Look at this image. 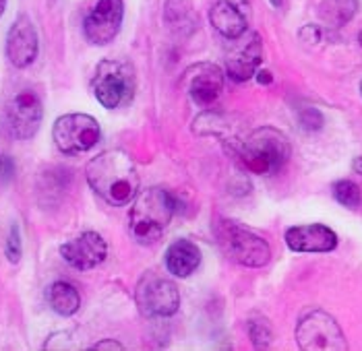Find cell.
Returning <instances> with one entry per match:
<instances>
[{"instance_id": "6da1fadb", "label": "cell", "mask_w": 362, "mask_h": 351, "mask_svg": "<svg viewBox=\"0 0 362 351\" xmlns=\"http://www.w3.org/2000/svg\"><path fill=\"white\" fill-rule=\"evenodd\" d=\"M85 178L89 189L112 207H124L133 203L141 186L139 172L127 151L110 149L95 155L85 165Z\"/></svg>"}, {"instance_id": "7a4b0ae2", "label": "cell", "mask_w": 362, "mask_h": 351, "mask_svg": "<svg viewBox=\"0 0 362 351\" xmlns=\"http://www.w3.org/2000/svg\"><path fill=\"white\" fill-rule=\"evenodd\" d=\"M176 213V198L166 189H147L137 192L129 213V230L135 242H158Z\"/></svg>"}, {"instance_id": "3957f363", "label": "cell", "mask_w": 362, "mask_h": 351, "mask_svg": "<svg viewBox=\"0 0 362 351\" xmlns=\"http://www.w3.org/2000/svg\"><path fill=\"white\" fill-rule=\"evenodd\" d=\"M290 155H292V147L288 136L272 126L252 131L247 136V141H243L238 151L243 165L257 176L278 174L288 163Z\"/></svg>"}, {"instance_id": "277c9868", "label": "cell", "mask_w": 362, "mask_h": 351, "mask_svg": "<svg viewBox=\"0 0 362 351\" xmlns=\"http://www.w3.org/2000/svg\"><path fill=\"white\" fill-rule=\"evenodd\" d=\"M214 232L226 258H230L232 263L249 269H261L272 261V246L267 240L238 225L236 221L220 219Z\"/></svg>"}, {"instance_id": "5b68a950", "label": "cell", "mask_w": 362, "mask_h": 351, "mask_svg": "<svg viewBox=\"0 0 362 351\" xmlns=\"http://www.w3.org/2000/svg\"><path fill=\"white\" fill-rule=\"evenodd\" d=\"M135 89H137V77L131 62L106 58L95 66L91 91L104 108L116 109L124 104H131Z\"/></svg>"}, {"instance_id": "8992f818", "label": "cell", "mask_w": 362, "mask_h": 351, "mask_svg": "<svg viewBox=\"0 0 362 351\" xmlns=\"http://www.w3.org/2000/svg\"><path fill=\"white\" fill-rule=\"evenodd\" d=\"M296 343L303 351H346L348 341L334 316L321 308H308L296 324Z\"/></svg>"}, {"instance_id": "52a82bcc", "label": "cell", "mask_w": 362, "mask_h": 351, "mask_svg": "<svg viewBox=\"0 0 362 351\" xmlns=\"http://www.w3.org/2000/svg\"><path fill=\"white\" fill-rule=\"evenodd\" d=\"M135 302L145 319H168L180 308V292L172 279L149 270L135 287Z\"/></svg>"}, {"instance_id": "ba28073f", "label": "cell", "mask_w": 362, "mask_h": 351, "mask_svg": "<svg viewBox=\"0 0 362 351\" xmlns=\"http://www.w3.org/2000/svg\"><path fill=\"white\" fill-rule=\"evenodd\" d=\"M52 138L60 153L81 155L100 143L102 129L98 120L89 114H64L52 126Z\"/></svg>"}, {"instance_id": "9c48e42d", "label": "cell", "mask_w": 362, "mask_h": 351, "mask_svg": "<svg viewBox=\"0 0 362 351\" xmlns=\"http://www.w3.org/2000/svg\"><path fill=\"white\" fill-rule=\"evenodd\" d=\"M44 120V104L35 91L23 89L4 106V126L17 141H29L37 135Z\"/></svg>"}, {"instance_id": "30bf717a", "label": "cell", "mask_w": 362, "mask_h": 351, "mask_svg": "<svg viewBox=\"0 0 362 351\" xmlns=\"http://www.w3.org/2000/svg\"><path fill=\"white\" fill-rule=\"evenodd\" d=\"M124 19L122 0H98L83 21L85 40L93 46H108L118 35Z\"/></svg>"}, {"instance_id": "8fae6325", "label": "cell", "mask_w": 362, "mask_h": 351, "mask_svg": "<svg viewBox=\"0 0 362 351\" xmlns=\"http://www.w3.org/2000/svg\"><path fill=\"white\" fill-rule=\"evenodd\" d=\"M187 91L199 108H211L223 91V71L218 64L199 62L185 73Z\"/></svg>"}, {"instance_id": "7c38bea8", "label": "cell", "mask_w": 362, "mask_h": 351, "mask_svg": "<svg viewBox=\"0 0 362 351\" xmlns=\"http://www.w3.org/2000/svg\"><path fill=\"white\" fill-rule=\"evenodd\" d=\"M60 256L73 269L91 270L106 261L108 244L98 232H83L81 236L60 246Z\"/></svg>"}, {"instance_id": "4fadbf2b", "label": "cell", "mask_w": 362, "mask_h": 351, "mask_svg": "<svg viewBox=\"0 0 362 351\" xmlns=\"http://www.w3.org/2000/svg\"><path fill=\"white\" fill-rule=\"evenodd\" d=\"M40 52V37L28 15H19L6 33V58L15 69H28Z\"/></svg>"}, {"instance_id": "5bb4252c", "label": "cell", "mask_w": 362, "mask_h": 351, "mask_svg": "<svg viewBox=\"0 0 362 351\" xmlns=\"http://www.w3.org/2000/svg\"><path fill=\"white\" fill-rule=\"evenodd\" d=\"M286 244L292 252H332L337 248V234L321 223L294 225L286 232Z\"/></svg>"}, {"instance_id": "9a60e30c", "label": "cell", "mask_w": 362, "mask_h": 351, "mask_svg": "<svg viewBox=\"0 0 362 351\" xmlns=\"http://www.w3.org/2000/svg\"><path fill=\"white\" fill-rule=\"evenodd\" d=\"M263 60V42L259 33H252L251 37L236 48L226 60V73L232 81L245 83L257 75V69L261 66Z\"/></svg>"}, {"instance_id": "2e32d148", "label": "cell", "mask_w": 362, "mask_h": 351, "mask_svg": "<svg viewBox=\"0 0 362 351\" xmlns=\"http://www.w3.org/2000/svg\"><path fill=\"white\" fill-rule=\"evenodd\" d=\"M201 265V250L195 242L182 238L168 246L166 267L174 277H189L193 275Z\"/></svg>"}, {"instance_id": "e0dca14e", "label": "cell", "mask_w": 362, "mask_h": 351, "mask_svg": "<svg viewBox=\"0 0 362 351\" xmlns=\"http://www.w3.org/2000/svg\"><path fill=\"white\" fill-rule=\"evenodd\" d=\"M209 21L214 29L228 40H240L247 33V25H249V19L226 0L214 4L209 13Z\"/></svg>"}, {"instance_id": "ac0fdd59", "label": "cell", "mask_w": 362, "mask_h": 351, "mask_svg": "<svg viewBox=\"0 0 362 351\" xmlns=\"http://www.w3.org/2000/svg\"><path fill=\"white\" fill-rule=\"evenodd\" d=\"M48 304L58 316H73L81 308V296L69 281H56L48 287Z\"/></svg>"}, {"instance_id": "d6986e66", "label": "cell", "mask_w": 362, "mask_h": 351, "mask_svg": "<svg viewBox=\"0 0 362 351\" xmlns=\"http://www.w3.org/2000/svg\"><path fill=\"white\" fill-rule=\"evenodd\" d=\"M356 11H358V0H321L319 6L321 19L332 28H341L348 21H352Z\"/></svg>"}, {"instance_id": "ffe728a7", "label": "cell", "mask_w": 362, "mask_h": 351, "mask_svg": "<svg viewBox=\"0 0 362 351\" xmlns=\"http://www.w3.org/2000/svg\"><path fill=\"white\" fill-rule=\"evenodd\" d=\"M164 19L170 28L178 31H191L195 29V6L193 0H168L164 6Z\"/></svg>"}, {"instance_id": "44dd1931", "label": "cell", "mask_w": 362, "mask_h": 351, "mask_svg": "<svg viewBox=\"0 0 362 351\" xmlns=\"http://www.w3.org/2000/svg\"><path fill=\"white\" fill-rule=\"evenodd\" d=\"M332 192H334V198L346 209H358L362 203V192L361 186L352 180H337L334 186H332Z\"/></svg>"}, {"instance_id": "7402d4cb", "label": "cell", "mask_w": 362, "mask_h": 351, "mask_svg": "<svg viewBox=\"0 0 362 351\" xmlns=\"http://www.w3.org/2000/svg\"><path fill=\"white\" fill-rule=\"evenodd\" d=\"M249 337L257 350H265L274 341V328L265 316H252L249 321Z\"/></svg>"}, {"instance_id": "603a6c76", "label": "cell", "mask_w": 362, "mask_h": 351, "mask_svg": "<svg viewBox=\"0 0 362 351\" xmlns=\"http://www.w3.org/2000/svg\"><path fill=\"white\" fill-rule=\"evenodd\" d=\"M4 254L8 258L11 265H17L21 261V254H23V242H21V232H19V225L13 223L11 230H8V236H6V242H4Z\"/></svg>"}, {"instance_id": "cb8c5ba5", "label": "cell", "mask_w": 362, "mask_h": 351, "mask_svg": "<svg viewBox=\"0 0 362 351\" xmlns=\"http://www.w3.org/2000/svg\"><path fill=\"white\" fill-rule=\"evenodd\" d=\"M300 122H303V126L308 129V131H317V129H321V124H323V116H321L319 109L308 108L300 114Z\"/></svg>"}, {"instance_id": "d4e9b609", "label": "cell", "mask_w": 362, "mask_h": 351, "mask_svg": "<svg viewBox=\"0 0 362 351\" xmlns=\"http://www.w3.org/2000/svg\"><path fill=\"white\" fill-rule=\"evenodd\" d=\"M91 350H95V351H102V350L122 351V350H124V345H122V343H118V341H114V339H104V341H98V343H93V347H91Z\"/></svg>"}, {"instance_id": "484cf974", "label": "cell", "mask_w": 362, "mask_h": 351, "mask_svg": "<svg viewBox=\"0 0 362 351\" xmlns=\"http://www.w3.org/2000/svg\"><path fill=\"white\" fill-rule=\"evenodd\" d=\"M226 2H230L234 8H238L247 19H251V0H226Z\"/></svg>"}, {"instance_id": "4316f807", "label": "cell", "mask_w": 362, "mask_h": 351, "mask_svg": "<svg viewBox=\"0 0 362 351\" xmlns=\"http://www.w3.org/2000/svg\"><path fill=\"white\" fill-rule=\"evenodd\" d=\"M259 81L261 83H272V75L267 71H259Z\"/></svg>"}, {"instance_id": "83f0119b", "label": "cell", "mask_w": 362, "mask_h": 351, "mask_svg": "<svg viewBox=\"0 0 362 351\" xmlns=\"http://www.w3.org/2000/svg\"><path fill=\"white\" fill-rule=\"evenodd\" d=\"M352 167H354V172H356V174H361L362 176V155L361 157H356V160L352 162Z\"/></svg>"}, {"instance_id": "f1b7e54d", "label": "cell", "mask_w": 362, "mask_h": 351, "mask_svg": "<svg viewBox=\"0 0 362 351\" xmlns=\"http://www.w3.org/2000/svg\"><path fill=\"white\" fill-rule=\"evenodd\" d=\"M4 8H6V0H0V17H2V13H4Z\"/></svg>"}, {"instance_id": "f546056e", "label": "cell", "mask_w": 362, "mask_h": 351, "mask_svg": "<svg viewBox=\"0 0 362 351\" xmlns=\"http://www.w3.org/2000/svg\"><path fill=\"white\" fill-rule=\"evenodd\" d=\"M269 2H272V4H274L276 8H279V6L284 4V0H269Z\"/></svg>"}, {"instance_id": "4dcf8cb0", "label": "cell", "mask_w": 362, "mask_h": 351, "mask_svg": "<svg viewBox=\"0 0 362 351\" xmlns=\"http://www.w3.org/2000/svg\"><path fill=\"white\" fill-rule=\"evenodd\" d=\"M358 42H361V46H362V31H361V35H358Z\"/></svg>"}, {"instance_id": "1f68e13d", "label": "cell", "mask_w": 362, "mask_h": 351, "mask_svg": "<svg viewBox=\"0 0 362 351\" xmlns=\"http://www.w3.org/2000/svg\"><path fill=\"white\" fill-rule=\"evenodd\" d=\"M0 163H2V155H0Z\"/></svg>"}, {"instance_id": "d6a6232c", "label": "cell", "mask_w": 362, "mask_h": 351, "mask_svg": "<svg viewBox=\"0 0 362 351\" xmlns=\"http://www.w3.org/2000/svg\"><path fill=\"white\" fill-rule=\"evenodd\" d=\"M361 91H362V83H361Z\"/></svg>"}]
</instances>
